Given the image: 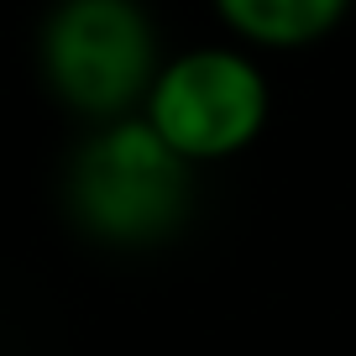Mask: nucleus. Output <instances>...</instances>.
I'll return each mask as SVG.
<instances>
[{
	"instance_id": "1",
	"label": "nucleus",
	"mask_w": 356,
	"mask_h": 356,
	"mask_svg": "<svg viewBox=\"0 0 356 356\" xmlns=\"http://www.w3.org/2000/svg\"><path fill=\"white\" fill-rule=\"evenodd\" d=\"M194 194H200V173L142 115L84 126L58 178L68 225L111 252L168 246L189 225Z\"/></svg>"
},
{
	"instance_id": "2",
	"label": "nucleus",
	"mask_w": 356,
	"mask_h": 356,
	"mask_svg": "<svg viewBox=\"0 0 356 356\" xmlns=\"http://www.w3.org/2000/svg\"><path fill=\"white\" fill-rule=\"evenodd\" d=\"M32 58L58 111L105 126L142 111L163 68V32L147 0H53L37 22Z\"/></svg>"
},
{
	"instance_id": "3",
	"label": "nucleus",
	"mask_w": 356,
	"mask_h": 356,
	"mask_svg": "<svg viewBox=\"0 0 356 356\" xmlns=\"http://www.w3.org/2000/svg\"><path fill=\"white\" fill-rule=\"evenodd\" d=\"M136 115L200 173L257 147L273 115V84L257 53L236 42H200L163 58Z\"/></svg>"
},
{
	"instance_id": "4",
	"label": "nucleus",
	"mask_w": 356,
	"mask_h": 356,
	"mask_svg": "<svg viewBox=\"0 0 356 356\" xmlns=\"http://www.w3.org/2000/svg\"><path fill=\"white\" fill-rule=\"evenodd\" d=\"M356 0H210L215 22L246 53H299L351 16Z\"/></svg>"
}]
</instances>
